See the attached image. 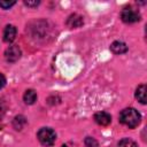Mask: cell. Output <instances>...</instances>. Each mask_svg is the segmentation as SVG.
Listing matches in <instances>:
<instances>
[{"label": "cell", "mask_w": 147, "mask_h": 147, "mask_svg": "<svg viewBox=\"0 0 147 147\" xmlns=\"http://www.w3.org/2000/svg\"><path fill=\"white\" fill-rule=\"evenodd\" d=\"M16 28L14 25H7L3 30V40L8 44L13 42L16 37Z\"/></svg>", "instance_id": "8992f818"}, {"label": "cell", "mask_w": 147, "mask_h": 147, "mask_svg": "<svg viewBox=\"0 0 147 147\" xmlns=\"http://www.w3.org/2000/svg\"><path fill=\"white\" fill-rule=\"evenodd\" d=\"M136 98L142 105H145L147 102L146 101V85L145 84H141V85H139L137 87V90H136Z\"/></svg>", "instance_id": "9c48e42d"}, {"label": "cell", "mask_w": 147, "mask_h": 147, "mask_svg": "<svg viewBox=\"0 0 147 147\" xmlns=\"http://www.w3.org/2000/svg\"><path fill=\"white\" fill-rule=\"evenodd\" d=\"M5 111H6V105H5V102L2 100H0V118L3 116Z\"/></svg>", "instance_id": "9a60e30c"}, {"label": "cell", "mask_w": 147, "mask_h": 147, "mask_svg": "<svg viewBox=\"0 0 147 147\" xmlns=\"http://www.w3.org/2000/svg\"><path fill=\"white\" fill-rule=\"evenodd\" d=\"M26 124V119L23 115H18L14 118L13 121V126L15 127V130H22L23 126Z\"/></svg>", "instance_id": "8fae6325"}, {"label": "cell", "mask_w": 147, "mask_h": 147, "mask_svg": "<svg viewBox=\"0 0 147 147\" xmlns=\"http://www.w3.org/2000/svg\"><path fill=\"white\" fill-rule=\"evenodd\" d=\"M23 100L26 105H33L34 101L37 100V93L34 90H26L24 95H23Z\"/></svg>", "instance_id": "30bf717a"}, {"label": "cell", "mask_w": 147, "mask_h": 147, "mask_svg": "<svg viewBox=\"0 0 147 147\" xmlns=\"http://www.w3.org/2000/svg\"><path fill=\"white\" fill-rule=\"evenodd\" d=\"M94 121L99 125L107 126L111 122V116L108 113H106V111H99V113H96L94 115Z\"/></svg>", "instance_id": "5b68a950"}, {"label": "cell", "mask_w": 147, "mask_h": 147, "mask_svg": "<svg viewBox=\"0 0 147 147\" xmlns=\"http://www.w3.org/2000/svg\"><path fill=\"white\" fill-rule=\"evenodd\" d=\"M121 18L124 23H136L140 21V14L131 6L124 7L121 11Z\"/></svg>", "instance_id": "3957f363"}, {"label": "cell", "mask_w": 147, "mask_h": 147, "mask_svg": "<svg viewBox=\"0 0 147 147\" xmlns=\"http://www.w3.org/2000/svg\"><path fill=\"white\" fill-rule=\"evenodd\" d=\"M110 49L114 54H123L127 52V46L123 41H114L110 45Z\"/></svg>", "instance_id": "52a82bcc"}, {"label": "cell", "mask_w": 147, "mask_h": 147, "mask_svg": "<svg viewBox=\"0 0 147 147\" xmlns=\"http://www.w3.org/2000/svg\"><path fill=\"white\" fill-rule=\"evenodd\" d=\"M15 3H16L15 1H0V7L3 9H8L11 6H14Z\"/></svg>", "instance_id": "5bb4252c"}, {"label": "cell", "mask_w": 147, "mask_h": 147, "mask_svg": "<svg viewBox=\"0 0 147 147\" xmlns=\"http://www.w3.org/2000/svg\"><path fill=\"white\" fill-rule=\"evenodd\" d=\"M21 54L22 53H21L20 47L17 45H13V46H9L6 49V52H5V59H6L7 62L13 63V62H16L21 57Z\"/></svg>", "instance_id": "277c9868"}, {"label": "cell", "mask_w": 147, "mask_h": 147, "mask_svg": "<svg viewBox=\"0 0 147 147\" xmlns=\"http://www.w3.org/2000/svg\"><path fill=\"white\" fill-rule=\"evenodd\" d=\"M140 121H141V115L134 108H125L119 114V122L130 129L138 126Z\"/></svg>", "instance_id": "6da1fadb"}, {"label": "cell", "mask_w": 147, "mask_h": 147, "mask_svg": "<svg viewBox=\"0 0 147 147\" xmlns=\"http://www.w3.org/2000/svg\"><path fill=\"white\" fill-rule=\"evenodd\" d=\"M84 142H85V146L86 147H98V141L94 139V138H92V137H86L85 138V140H84Z\"/></svg>", "instance_id": "4fadbf2b"}, {"label": "cell", "mask_w": 147, "mask_h": 147, "mask_svg": "<svg viewBox=\"0 0 147 147\" xmlns=\"http://www.w3.org/2000/svg\"><path fill=\"white\" fill-rule=\"evenodd\" d=\"M24 3H25L26 6L32 7V6H38V5H39V1H24Z\"/></svg>", "instance_id": "e0dca14e"}, {"label": "cell", "mask_w": 147, "mask_h": 147, "mask_svg": "<svg viewBox=\"0 0 147 147\" xmlns=\"http://www.w3.org/2000/svg\"><path fill=\"white\" fill-rule=\"evenodd\" d=\"M6 85V77L0 72V90Z\"/></svg>", "instance_id": "2e32d148"}, {"label": "cell", "mask_w": 147, "mask_h": 147, "mask_svg": "<svg viewBox=\"0 0 147 147\" xmlns=\"http://www.w3.org/2000/svg\"><path fill=\"white\" fill-rule=\"evenodd\" d=\"M37 138L42 146L49 147L55 142L56 134H55L54 130L51 127H41L37 133Z\"/></svg>", "instance_id": "7a4b0ae2"}, {"label": "cell", "mask_w": 147, "mask_h": 147, "mask_svg": "<svg viewBox=\"0 0 147 147\" xmlns=\"http://www.w3.org/2000/svg\"><path fill=\"white\" fill-rule=\"evenodd\" d=\"M67 24L70 26V28H78L83 24V17L77 15V14H72L68 17L67 20Z\"/></svg>", "instance_id": "ba28073f"}, {"label": "cell", "mask_w": 147, "mask_h": 147, "mask_svg": "<svg viewBox=\"0 0 147 147\" xmlns=\"http://www.w3.org/2000/svg\"><path fill=\"white\" fill-rule=\"evenodd\" d=\"M117 147H138V145L130 138H123L122 140H119Z\"/></svg>", "instance_id": "7c38bea8"}]
</instances>
